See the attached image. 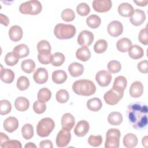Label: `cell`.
Returning a JSON list of instances; mask_svg holds the SVG:
<instances>
[{"label":"cell","instance_id":"cell-1","mask_svg":"<svg viewBox=\"0 0 148 148\" xmlns=\"http://www.w3.org/2000/svg\"><path fill=\"white\" fill-rule=\"evenodd\" d=\"M147 112V105L142 102H133L128 106L126 114L128 121L132 128L139 130L146 127Z\"/></svg>","mask_w":148,"mask_h":148},{"label":"cell","instance_id":"cell-2","mask_svg":"<svg viewBox=\"0 0 148 148\" xmlns=\"http://www.w3.org/2000/svg\"><path fill=\"white\" fill-rule=\"evenodd\" d=\"M72 90L77 95L87 97L94 94L96 91V87L94 83L90 80L80 79L73 83Z\"/></svg>","mask_w":148,"mask_h":148},{"label":"cell","instance_id":"cell-3","mask_svg":"<svg viewBox=\"0 0 148 148\" xmlns=\"http://www.w3.org/2000/svg\"><path fill=\"white\" fill-rule=\"evenodd\" d=\"M76 28L72 24L59 23L54 29V34L59 39H68L73 38L76 34Z\"/></svg>","mask_w":148,"mask_h":148},{"label":"cell","instance_id":"cell-4","mask_svg":"<svg viewBox=\"0 0 148 148\" xmlns=\"http://www.w3.org/2000/svg\"><path fill=\"white\" fill-rule=\"evenodd\" d=\"M42 9L41 3L37 0H31L22 3L19 7V11L23 14L36 15Z\"/></svg>","mask_w":148,"mask_h":148},{"label":"cell","instance_id":"cell-5","mask_svg":"<svg viewBox=\"0 0 148 148\" xmlns=\"http://www.w3.org/2000/svg\"><path fill=\"white\" fill-rule=\"evenodd\" d=\"M55 126L54 120L50 117L41 119L36 126L37 134L40 137L48 136L53 131Z\"/></svg>","mask_w":148,"mask_h":148},{"label":"cell","instance_id":"cell-6","mask_svg":"<svg viewBox=\"0 0 148 148\" xmlns=\"http://www.w3.org/2000/svg\"><path fill=\"white\" fill-rule=\"evenodd\" d=\"M121 132L117 128L109 129L106 134L105 148H118L120 145Z\"/></svg>","mask_w":148,"mask_h":148},{"label":"cell","instance_id":"cell-7","mask_svg":"<svg viewBox=\"0 0 148 148\" xmlns=\"http://www.w3.org/2000/svg\"><path fill=\"white\" fill-rule=\"evenodd\" d=\"M124 95V91L112 87L105 93L103 99L105 102L109 105H114L121 100Z\"/></svg>","mask_w":148,"mask_h":148},{"label":"cell","instance_id":"cell-8","mask_svg":"<svg viewBox=\"0 0 148 148\" xmlns=\"http://www.w3.org/2000/svg\"><path fill=\"white\" fill-rule=\"evenodd\" d=\"M71 139V134L70 131L64 129L60 130L56 136V143L58 147H66L69 143Z\"/></svg>","mask_w":148,"mask_h":148},{"label":"cell","instance_id":"cell-9","mask_svg":"<svg viewBox=\"0 0 148 148\" xmlns=\"http://www.w3.org/2000/svg\"><path fill=\"white\" fill-rule=\"evenodd\" d=\"M94 38L92 32L88 30H83L77 36V43L82 47H87L92 44Z\"/></svg>","mask_w":148,"mask_h":148},{"label":"cell","instance_id":"cell-10","mask_svg":"<svg viewBox=\"0 0 148 148\" xmlns=\"http://www.w3.org/2000/svg\"><path fill=\"white\" fill-rule=\"evenodd\" d=\"M112 76L110 73L105 70L98 71L95 75V80L97 83L101 87L108 86L112 81Z\"/></svg>","mask_w":148,"mask_h":148},{"label":"cell","instance_id":"cell-11","mask_svg":"<svg viewBox=\"0 0 148 148\" xmlns=\"http://www.w3.org/2000/svg\"><path fill=\"white\" fill-rule=\"evenodd\" d=\"M92 6L95 11L99 13H104L109 11L112 6L110 0H94Z\"/></svg>","mask_w":148,"mask_h":148},{"label":"cell","instance_id":"cell-12","mask_svg":"<svg viewBox=\"0 0 148 148\" xmlns=\"http://www.w3.org/2000/svg\"><path fill=\"white\" fill-rule=\"evenodd\" d=\"M108 34L113 37H117L121 35L123 31V26L121 22L117 20L111 21L107 28Z\"/></svg>","mask_w":148,"mask_h":148},{"label":"cell","instance_id":"cell-13","mask_svg":"<svg viewBox=\"0 0 148 148\" xmlns=\"http://www.w3.org/2000/svg\"><path fill=\"white\" fill-rule=\"evenodd\" d=\"M146 20V14L144 11L136 9L132 15L130 17V20L131 23L135 26L142 25Z\"/></svg>","mask_w":148,"mask_h":148},{"label":"cell","instance_id":"cell-14","mask_svg":"<svg viewBox=\"0 0 148 148\" xmlns=\"http://www.w3.org/2000/svg\"><path fill=\"white\" fill-rule=\"evenodd\" d=\"M47 71L44 68H38L33 74V79L38 84H44L48 80Z\"/></svg>","mask_w":148,"mask_h":148},{"label":"cell","instance_id":"cell-15","mask_svg":"<svg viewBox=\"0 0 148 148\" xmlns=\"http://www.w3.org/2000/svg\"><path fill=\"white\" fill-rule=\"evenodd\" d=\"M90 130V125L86 120H80L76 125L74 128L75 134L79 137L85 136Z\"/></svg>","mask_w":148,"mask_h":148},{"label":"cell","instance_id":"cell-16","mask_svg":"<svg viewBox=\"0 0 148 148\" xmlns=\"http://www.w3.org/2000/svg\"><path fill=\"white\" fill-rule=\"evenodd\" d=\"M61 123L62 129L71 131L75 123V117L72 114L69 113H66L62 115Z\"/></svg>","mask_w":148,"mask_h":148},{"label":"cell","instance_id":"cell-17","mask_svg":"<svg viewBox=\"0 0 148 148\" xmlns=\"http://www.w3.org/2000/svg\"><path fill=\"white\" fill-rule=\"evenodd\" d=\"M129 92L132 98H139L143 92V85L139 81L133 82L130 88Z\"/></svg>","mask_w":148,"mask_h":148},{"label":"cell","instance_id":"cell-18","mask_svg":"<svg viewBox=\"0 0 148 148\" xmlns=\"http://www.w3.org/2000/svg\"><path fill=\"white\" fill-rule=\"evenodd\" d=\"M18 121L13 116L6 118L3 123V126L5 131L8 132H13L16 131L18 127Z\"/></svg>","mask_w":148,"mask_h":148},{"label":"cell","instance_id":"cell-19","mask_svg":"<svg viewBox=\"0 0 148 148\" xmlns=\"http://www.w3.org/2000/svg\"><path fill=\"white\" fill-rule=\"evenodd\" d=\"M1 71H0V77L1 80L5 83L10 84L13 82L14 79V73L13 71L10 69H3L2 65L1 64Z\"/></svg>","mask_w":148,"mask_h":148},{"label":"cell","instance_id":"cell-20","mask_svg":"<svg viewBox=\"0 0 148 148\" xmlns=\"http://www.w3.org/2000/svg\"><path fill=\"white\" fill-rule=\"evenodd\" d=\"M119 13L123 17H131L134 12L133 6L129 3L123 2L120 4L118 6Z\"/></svg>","mask_w":148,"mask_h":148},{"label":"cell","instance_id":"cell-21","mask_svg":"<svg viewBox=\"0 0 148 148\" xmlns=\"http://www.w3.org/2000/svg\"><path fill=\"white\" fill-rule=\"evenodd\" d=\"M8 34L11 40L17 42L21 39L23 32L22 28L20 26L15 25L10 27Z\"/></svg>","mask_w":148,"mask_h":148},{"label":"cell","instance_id":"cell-22","mask_svg":"<svg viewBox=\"0 0 148 148\" xmlns=\"http://www.w3.org/2000/svg\"><path fill=\"white\" fill-rule=\"evenodd\" d=\"M68 71L70 75L73 77H78L82 75L84 72V66L82 64L74 62L68 66Z\"/></svg>","mask_w":148,"mask_h":148},{"label":"cell","instance_id":"cell-23","mask_svg":"<svg viewBox=\"0 0 148 148\" xmlns=\"http://www.w3.org/2000/svg\"><path fill=\"white\" fill-rule=\"evenodd\" d=\"M138 138L137 136L132 134H127L123 138V142L124 146L127 148H132L135 147L138 144Z\"/></svg>","mask_w":148,"mask_h":148},{"label":"cell","instance_id":"cell-24","mask_svg":"<svg viewBox=\"0 0 148 148\" xmlns=\"http://www.w3.org/2000/svg\"><path fill=\"white\" fill-rule=\"evenodd\" d=\"M128 52L130 57L134 60L141 58L144 55L143 49L137 45H132L128 49Z\"/></svg>","mask_w":148,"mask_h":148},{"label":"cell","instance_id":"cell-25","mask_svg":"<svg viewBox=\"0 0 148 148\" xmlns=\"http://www.w3.org/2000/svg\"><path fill=\"white\" fill-rule=\"evenodd\" d=\"M29 106V102L27 98L23 97H19L15 99L14 106L20 112L27 110Z\"/></svg>","mask_w":148,"mask_h":148},{"label":"cell","instance_id":"cell-26","mask_svg":"<svg viewBox=\"0 0 148 148\" xmlns=\"http://www.w3.org/2000/svg\"><path fill=\"white\" fill-rule=\"evenodd\" d=\"M51 78L54 83L58 84H62L66 81L67 75L63 70H56L52 73Z\"/></svg>","mask_w":148,"mask_h":148},{"label":"cell","instance_id":"cell-27","mask_svg":"<svg viewBox=\"0 0 148 148\" xmlns=\"http://www.w3.org/2000/svg\"><path fill=\"white\" fill-rule=\"evenodd\" d=\"M76 58L82 61H87L91 57V52L87 47H82L79 48L76 52Z\"/></svg>","mask_w":148,"mask_h":148},{"label":"cell","instance_id":"cell-28","mask_svg":"<svg viewBox=\"0 0 148 148\" xmlns=\"http://www.w3.org/2000/svg\"><path fill=\"white\" fill-rule=\"evenodd\" d=\"M132 46V42L127 38H123L119 39L116 43L117 49L122 53L128 51L130 47Z\"/></svg>","mask_w":148,"mask_h":148},{"label":"cell","instance_id":"cell-29","mask_svg":"<svg viewBox=\"0 0 148 148\" xmlns=\"http://www.w3.org/2000/svg\"><path fill=\"white\" fill-rule=\"evenodd\" d=\"M13 52L19 58L26 57L29 53L28 47L25 44H20L16 46L13 50Z\"/></svg>","mask_w":148,"mask_h":148},{"label":"cell","instance_id":"cell-30","mask_svg":"<svg viewBox=\"0 0 148 148\" xmlns=\"http://www.w3.org/2000/svg\"><path fill=\"white\" fill-rule=\"evenodd\" d=\"M102 106V103L101 99L98 98H93L90 99L87 102V108L92 112L99 111Z\"/></svg>","mask_w":148,"mask_h":148},{"label":"cell","instance_id":"cell-31","mask_svg":"<svg viewBox=\"0 0 148 148\" xmlns=\"http://www.w3.org/2000/svg\"><path fill=\"white\" fill-rule=\"evenodd\" d=\"M108 121L112 125H119L123 121V116L119 112H112L109 114Z\"/></svg>","mask_w":148,"mask_h":148},{"label":"cell","instance_id":"cell-32","mask_svg":"<svg viewBox=\"0 0 148 148\" xmlns=\"http://www.w3.org/2000/svg\"><path fill=\"white\" fill-rule=\"evenodd\" d=\"M53 56L51 54V51H42L39 53L38 55V59L42 64H49L51 63Z\"/></svg>","mask_w":148,"mask_h":148},{"label":"cell","instance_id":"cell-33","mask_svg":"<svg viewBox=\"0 0 148 148\" xmlns=\"http://www.w3.org/2000/svg\"><path fill=\"white\" fill-rule=\"evenodd\" d=\"M86 23L90 28L95 29L100 25L101 20L98 16L96 14H91L87 18Z\"/></svg>","mask_w":148,"mask_h":148},{"label":"cell","instance_id":"cell-34","mask_svg":"<svg viewBox=\"0 0 148 148\" xmlns=\"http://www.w3.org/2000/svg\"><path fill=\"white\" fill-rule=\"evenodd\" d=\"M36 65L35 62L31 59L24 60L22 61L21 64V69L27 73H31L32 72L35 68Z\"/></svg>","mask_w":148,"mask_h":148},{"label":"cell","instance_id":"cell-35","mask_svg":"<svg viewBox=\"0 0 148 148\" xmlns=\"http://www.w3.org/2000/svg\"><path fill=\"white\" fill-rule=\"evenodd\" d=\"M127 85V80L123 76H119L116 77L114 80L112 87L118 90L124 91Z\"/></svg>","mask_w":148,"mask_h":148},{"label":"cell","instance_id":"cell-36","mask_svg":"<svg viewBox=\"0 0 148 148\" xmlns=\"http://www.w3.org/2000/svg\"><path fill=\"white\" fill-rule=\"evenodd\" d=\"M21 134L25 139L28 140L31 139L34 136V128L32 125L28 123L25 124L21 128Z\"/></svg>","mask_w":148,"mask_h":148},{"label":"cell","instance_id":"cell-37","mask_svg":"<svg viewBox=\"0 0 148 148\" xmlns=\"http://www.w3.org/2000/svg\"><path fill=\"white\" fill-rule=\"evenodd\" d=\"M51 97V93L49 89L47 88H40L38 92V99L39 101L46 102L49 101Z\"/></svg>","mask_w":148,"mask_h":148},{"label":"cell","instance_id":"cell-38","mask_svg":"<svg viewBox=\"0 0 148 148\" xmlns=\"http://www.w3.org/2000/svg\"><path fill=\"white\" fill-rule=\"evenodd\" d=\"M108 48V42L106 40L101 39L97 40L94 46V50L96 53L101 54L104 53Z\"/></svg>","mask_w":148,"mask_h":148},{"label":"cell","instance_id":"cell-39","mask_svg":"<svg viewBox=\"0 0 148 148\" xmlns=\"http://www.w3.org/2000/svg\"><path fill=\"white\" fill-rule=\"evenodd\" d=\"M107 68L109 73H116L120 71L121 69V65L118 61L112 60L108 62Z\"/></svg>","mask_w":148,"mask_h":148},{"label":"cell","instance_id":"cell-40","mask_svg":"<svg viewBox=\"0 0 148 148\" xmlns=\"http://www.w3.org/2000/svg\"><path fill=\"white\" fill-rule=\"evenodd\" d=\"M29 80L25 76H21L18 77L17 80V87L21 91L27 90L29 86Z\"/></svg>","mask_w":148,"mask_h":148},{"label":"cell","instance_id":"cell-41","mask_svg":"<svg viewBox=\"0 0 148 148\" xmlns=\"http://www.w3.org/2000/svg\"><path fill=\"white\" fill-rule=\"evenodd\" d=\"M56 98V100L59 103H66L68 101L69 98V93L66 90L61 89L57 92Z\"/></svg>","mask_w":148,"mask_h":148},{"label":"cell","instance_id":"cell-42","mask_svg":"<svg viewBox=\"0 0 148 148\" xmlns=\"http://www.w3.org/2000/svg\"><path fill=\"white\" fill-rule=\"evenodd\" d=\"M19 60V58L13 53H8L5 57V62L7 65L14 66L15 65Z\"/></svg>","mask_w":148,"mask_h":148},{"label":"cell","instance_id":"cell-43","mask_svg":"<svg viewBox=\"0 0 148 148\" xmlns=\"http://www.w3.org/2000/svg\"><path fill=\"white\" fill-rule=\"evenodd\" d=\"M61 18L66 21L69 22L73 21L75 18V13L71 9H65L62 10L61 14Z\"/></svg>","mask_w":148,"mask_h":148},{"label":"cell","instance_id":"cell-44","mask_svg":"<svg viewBox=\"0 0 148 148\" xmlns=\"http://www.w3.org/2000/svg\"><path fill=\"white\" fill-rule=\"evenodd\" d=\"M12 105L10 102L6 99H2L0 101V114L5 115L10 112Z\"/></svg>","mask_w":148,"mask_h":148},{"label":"cell","instance_id":"cell-45","mask_svg":"<svg viewBox=\"0 0 148 148\" xmlns=\"http://www.w3.org/2000/svg\"><path fill=\"white\" fill-rule=\"evenodd\" d=\"M51 64L54 66H61L65 61V58L64 55L60 52H56L53 55Z\"/></svg>","mask_w":148,"mask_h":148},{"label":"cell","instance_id":"cell-46","mask_svg":"<svg viewBox=\"0 0 148 148\" xmlns=\"http://www.w3.org/2000/svg\"><path fill=\"white\" fill-rule=\"evenodd\" d=\"M77 13L82 16H86L88 15L90 12V8L89 6L84 2L79 3L76 7Z\"/></svg>","mask_w":148,"mask_h":148},{"label":"cell","instance_id":"cell-47","mask_svg":"<svg viewBox=\"0 0 148 148\" xmlns=\"http://www.w3.org/2000/svg\"><path fill=\"white\" fill-rule=\"evenodd\" d=\"M102 142V137L101 135H90L88 139V143L93 147L99 146Z\"/></svg>","mask_w":148,"mask_h":148},{"label":"cell","instance_id":"cell-48","mask_svg":"<svg viewBox=\"0 0 148 148\" xmlns=\"http://www.w3.org/2000/svg\"><path fill=\"white\" fill-rule=\"evenodd\" d=\"M46 105L45 102L40 101H36L33 104V110L37 114H42L45 112Z\"/></svg>","mask_w":148,"mask_h":148},{"label":"cell","instance_id":"cell-49","mask_svg":"<svg viewBox=\"0 0 148 148\" xmlns=\"http://www.w3.org/2000/svg\"><path fill=\"white\" fill-rule=\"evenodd\" d=\"M51 46L49 42L46 40H42L37 44V50L38 53L42 51H51Z\"/></svg>","mask_w":148,"mask_h":148},{"label":"cell","instance_id":"cell-50","mask_svg":"<svg viewBox=\"0 0 148 148\" xmlns=\"http://www.w3.org/2000/svg\"><path fill=\"white\" fill-rule=\"evenodd\" d=\"M1 147L2 148H21L22 145L21 142L17 140H8L3 143Z\"/></svg>","mask_w":148,"mask_h":148},{"label":"cell","instance_id":"cell-51","mask_svg":"<svg viewBox=\"0 0 148 148\" xmlns=\"http://www.w3.org/2000/svg\"><path fill=\"white\" fill-rule=\"evenodd\" d=\"M138 39L141 43L145 45H147L148 40L147 34V26L145 28L140 30L138 35Z\"/></svg>","mask_w":148,"mask_h":148},{"label":"cell","instance_id":"cell-52","mask_svg":"<svg viewBox=\"0 0 148 148\" xmlns=\"http://www.w3.org/2000/svg\"><path fill=\"white\" fill-rule=\"evenodd\" d=\"M138 70L143 73H147L148 72V61L146 60L140 61L137 65Z\"/></svg>","mask_w":148,"mask_h":148},{"label":"cell","instance_id":"cell-53","mask_svg":"<svg viewBox=\"0 0 148 148\" xmlns=\"http://www.w3.org/2000/svg\"><path fill=\"white\" fill-rule=\"evenodd\" d=\"M39 147L40 148H53V145L50 140H44L40 142Z\"/></svg>","mask_w":148,"mask_h":148},{"label":"cell","instance_id":"cell-54","mask_svg":"<svg viewBox=\"0 0 148 148\" xmlns=\"http://www.w3.org/2000/svg\"><path fill=\"white\" fill-rule=\"evenodd\" d=\"M0 21L1 23L5 26H8L9 23V20L8 17L6 16L3 14L2 13L0 14Z\"/></svg>","mask_w":148,"mask_h":148},{"label":"cell","instance_id":"cell-55","mask_svg":"<svg viewBox=\"0 0 148 148\" xmlns=\"http://www.w3.org/2000/svg\"><path fill=\"white\" fill-rule=\"evenodd\" d=\"M8 140H9V138L5 134H3V132L0 133V146Z\"/></svg>","mask_w":148,"mask_h":148},{"label":"cell","instance_id":"cell-56","mask_svg":"<svg viewBox=\"0 0 148 148\" xmlns=\"http://www.w3.org/2000/svg\"><path fill=\"white\" fill-rule=\"evenodd\" d=\"M134 2L138 6H145L147 5L148 1L146 0L143 1H134Z\"/></svg>","mask_w":148,"mask_h":148},{"label":"cell","instance_id":"cell-57","mask_svg":"<svg viewBox=\"0 0 148 148\" xmlns=\"http://www.w3.org/2000/svg\"><path fill=\"white\" fill-rule=\"evenodd\" d=\"M147 138H148L147 136H145L142 138V145L145 147H147V143H148V139Z\"/></svg>","mask_w":148,"mask_h":148},{"label":"cell","instance_id":"cell-58","mask_svg":"<svg viewBox=\"0 0 148 148\" xmlns=\"http://www.w3.org/2000/svg\"><path fill=\"white\" fill-rule=\"evenodd\" d=\"M25 148H32V147H34V148H36V146L32 142H29V143H27L25 146H24Z\"/></svg>","mask_w":148,"mask_h":148}]
</instances>
